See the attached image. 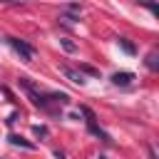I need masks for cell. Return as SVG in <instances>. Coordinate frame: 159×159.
I'll return each instance as SVG.
<instances>
[{
	"label": "cell",
	"mask_w": 159,
	"mask_h": 159,
	"mask_svg": "<svg viewBox=\"0 0 159 159\" xmlns=\"http://www.w3.org/2000/svg\"><path fill=\"white\" fill-rule=\"evenodd\" d=\"M60 72H62V75H65L70 82H75V84H80V87L87 82V80H84V75H82L80 70H75V67H67V65H62V67H60Z\"/></svg>",
	"instance_id": "cell-3"
},
{
	"label": "cell",
	"mask_w": 159,
	"mask_h": 159,
	"mask_svg": "<svg viewBox=\"0 0 159 159\" xmlns=\"http://www.w3.org/2000/svg\"><path fill=\"white\" fill-rule=\"evenodd\" d=\"M7 142H10V144H15V147H25V149H35V144H32V142H27V139H22V137H17V134H10V137H7Z\"/></svg>",
	"instance_id": "cell-5"
},
{
	"label": "cell",
	"mask_w": 159,
	"mask_h": 159,
	"mask_svg": "<svg viewBox=\"0 0 159 159\" xmlns=\"http://www.w3.org/2000/svg\"><path fill=\"white\" fill-rule=\"evenodd\" d=\"M5 40H7V45H10V47H12L17 55H20V60H25V62H30V60H32L35 50H32V47H30L25 40H17V37H5Z\"/></svg>",
	"instance_id": "cell-2"
},
{
	"label": "cell",
	"mask_w": 159,
	"mask_h": 159,
	"mask_svg": "<svg viewBox=\"0 0 159 159\" xmlns=\"http://www.w3.org/2000/svg\"><path fill=\"white\" fill-rule=\"evenodd\" d=\"M119 47H122V50H124L127 55H134V52H137V47H134V45H132L129 40H124V37L119 40Z\"/></svg>",
	"instance_id": "cell-8"
},
{
	"label": "cell",
	"mask_w": 159,
	"mask_h": 159,
	"mask_svg": "<svg viewBox=\"0 0 159 159\" xmlns=\"http://www.w3.org/2000/svg\"><path fill=\"white\" fill-rule=\"evenodd\" d=\"M80 112L87 117V127H89V132H92L94 137H99L102 142H107V144H109L112 139H109V134H107V132H104V129H102V127L94 122V114H92V109H89V107H80Z\"/></svg>",
	"instance_id": "cell-1"
},
{
	"label": "cell",
	"mask_w": 159,
	"mask_h": 159,
	"mask_svg": "<svg viewBox=\"0 0 159 159\" xmlns=\"http://www.w3.org/2000/svg\"><path fill=\"white\" fill-rule=\"evenodd\" d=\"M159 55H157V50H152L149 55H147V67L149 70H159V60H157Z\"/></svg>",
	"instance_id": "cell-6"
},
{
	"label": "cell",
	"mask_w": 159,
	"mask_h": 159,
	"mask_svg": "<svg viewBox=\"0 0 159 159\" xmlns=\"http://www.w3.org/2000/svg\"><path fill=\"white\" fill-rule=\"evenodd\" d=\"M80 72H87V75H92V77L99 75V70H94V67H89V65H80Z\"/></svg>",
	"instance_id": "cell-10"
},
{
	"label": "cell",
	"mask_w": 159,
	"mask_h": 159,
	"mask_svg": "<svg viewBox=\"0 0 159 159\" xmlns=\"http://www.w3.org/2000/svg\"><path fill=\"white\" fill-rule=\"evenodd\" d=\"M132 80H134L132 72H117V75H112V84H117V87H129Z\"/></svg>",
	"instance_id": "cell-4"
},
{
	"label": "cell",
	"mask_w": 159,
	"mask_h": 159,
	"mask_svg": "<svg viewBox=\"0 0 159 159\" xmlns=\"http://www.w3.org/2000/svg\"><path fill=\"white\" fill-rule=\"evenodd\" d=\"M32 134H35V137H47L50 129H47L45 124H35V127H32Z\"/></svg>",
	"instance_id": "cell-9"
},
{
	"label": "cell",
	"mask_w": 159,
	"mask_h": 159,
	"mask_svg": "<svg viewBox=\"0 0 159 159\" xmlns=\"http://www.w3.org/2000/svg\"><path fill=\"white\" fill-rule=\"evenodd\" d=\"M60 45L65 47V52H75V50H77V45H75L70 37H60Z\"/></svg>",
	"instance_id": "cell-7"
},
{
	"label": "cell",
	"mask_w": 159,
	"mask_h": 159,
	"mask_svg": "<svg viewBox=\"0 0 159 159\" xmlns=\"http://www.w3.org/2000/svg\"><path fill=\"white\" fill-rule=\"evenodd\" d=\"M149 159H157V152H154L152 147H149Z\"/></svg>",
	"instance_id": "cell-11"
}]
</instances>
